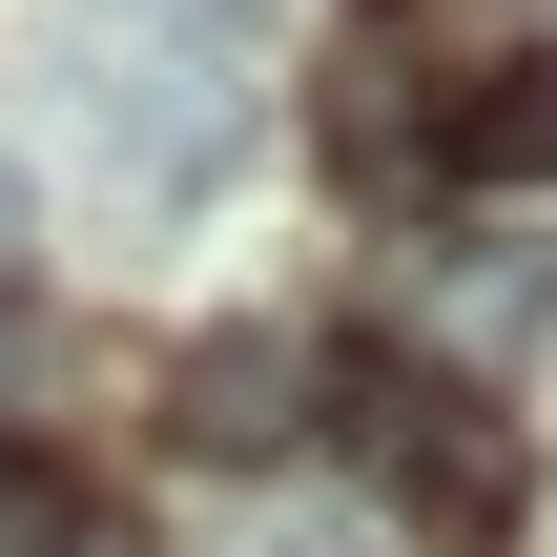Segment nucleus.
<instances>
[{
    "label": "nucleus",
    "mask_w": 557,
    "mask_h": 557,
    "mask_svg": "<svg viewBox=\"0 0 557 557\" xmlns=\"http://www.w3.org/2000/svg\"><path fill=\"white\" fill-rule=\"evenodd\" d=\"M351 455L413 475L434 517H517V455H496V413H475L455 372H351Z\"/></svg>",
    "instance_id": "1"
},
{
    "label": "nucleus",
    "mask_w": 557,
    "mask_h": 557,
    "mask_svg": "<svg viewBox=\"0 0 557 557\" xmlns=\"http://www.w3.org/2000/svg\"><path fill=\"white\" fill-rule=\"evenodd\" d=\"M310 393H331V372H310V331H207V351L165 372V434H186V455H289V434H310Z\"/></svg>",
    "instance_id": "2"
},
{
    "label": "nucleus",
    "mask_w": 557,
    "mask_h": 557,
    "mask_svg": "<svg viewBox=\"0 0 557 557\" xmlns=\"http://www.w3.org/2000/svg\"><path fill=\"white\" fill-rule=\"evenodd\" d=\"M227 145H248V83H227L207 41H186V62H124V83H103V165H124V186H207Z\"/></svg>",
    "instance_id": "3"
},
{
    "label": "nucleus",
    "mask_w": 557,
    "mask_h": 557,
    "mask_svg": "<svg viewBox=\"0 0 557 557\" xmlns=\"http://www.w3.org/2000/svg\"><path fill=\"white\" fill-rule=\"evenodd\" d=\"M434 165H475V186H557V41L434 83Z\"/></svg>",
    "instance_id": "4"
},
{
    "label": "nucleus",
    "mask_w": 557,
    "mask_h": 557,
    "mask_svg": "<svg viewBox=\"0 0 557 557\" xmlns=\"http://www.w3.org/2000/svg\"><path fill=\"white\" fill-rule=\"evenodd\" d=\"M331 145H351V165H413V145H434V83H413V0H372V21H351V62H331Z\"/></svg>",
    "instance_id": "5"
},
{
    "label": "nucleus",
    "mask_w": 557,
    "mask_h": 557,
    "mask_svg": "<svg viewBox=\"0 0 557 557\" xmlns=\"http://www.w3.org/2000/svg\"><path fill=\"white\" fill-rule=\"evenodd\" d=\"M434 310H455V331H537L557 310V248H517V227H496V248H434Z\"/></svg>",
    "instance_id": "6"
},
{
    "label": "nucleus",
    "mask_w": 557,
    "mask_h": 557,
    "mask_svg": "<svg viewBox=\"0 0 557 557\" xmlns=\"http://www.w3.org/2000/svg\"><path fill=\"white\" fill-rule=\"evenodd\" d=\"M186 21H227V0H186Z\"/></svg>",
    "instance_id": "7"
}]
</instances>
